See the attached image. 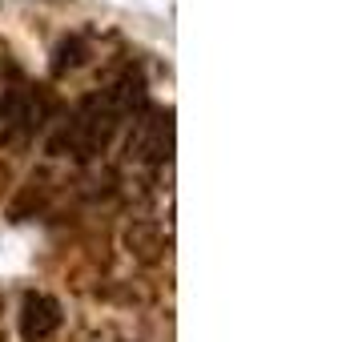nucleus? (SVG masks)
Listing matches in <instances>:
<instances>
[{"mask_svg":"<svg viewBox=\"0 0 358 342\" xmlns=\"http://www.w3.org/2000/svg\"><path fill=\"white\" fill-rule=\"evenodd\" d=\"M137 105H141V77L125 73L117 85L85 97L57 125V133L49 137V153L73 157V162H93L97 153H105V149L113 145V137L121 133L125 117L137 113Z\"/></svg>","mask_w":358,"mask_h":342,"instance_id":"nucleus-1","label":"nucleus"},{"mask_svg":"<svg viewBox=\"0 0 358 342\" xmlns=\"http://www.w3.org/2000/svg\"><path fill=\"white\" fill-rule=\"evenodd\" d=\"M169 149H173V125H169V117H145V121H137V129L129 137L133 162L157 165L169 157Z\"/></svg>","mask_w":358,"mask_h":342,"instance_id":"nucleus-2","label":"nucleus"},{"mask_svg":"<svg viewBox=\"0 0 358 342\" xmlns=\"http://www.w3.org/2000/svg\"><path fill=\"white\" fill-rule=\"evenodd\" d=\"M61 326V306L52 302L49 294H29L20 302V339L24 342H45L57 334Z\"/></svg>","mask_w":358,"mask_h":342,"instance_id":"nucleus-3","label":"nucleus"},{"mask_svg":"<svg viewBox=\"0 0 358 342\" xmlns=\"http://www.w3.org/2000/svg\"><path fill=\"white\" fill-rule=\"evenodd\" d=\"M125 242L133 245V254H137L141 262H157V258H162V250H165L162 229H153V226H133Z\"/></svg>","mask_w":358,"mask_h":342,"instance_id":"nucleus-4","label":"nucleus"}]
</instances>
